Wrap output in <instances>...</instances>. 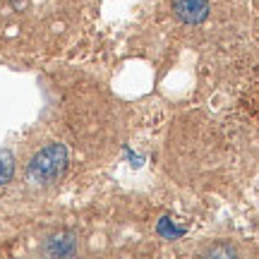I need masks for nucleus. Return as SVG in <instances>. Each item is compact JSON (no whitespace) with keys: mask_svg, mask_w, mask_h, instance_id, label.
Listing matches in <instances>:
<instances>
[{"mask_svg":"<svg viewBox=\"0 0 259 259\" xmlns=\"http://www.w3.org/2000/svg\"><path fill=\"white\" fill-rule=\"evenodd\" d=\"M46 254L51 257H70L74 254V235L72 233H56L46 240V247H44Z\"/></svg>","mask_w":259,"mask_h":259,"instance_id":"nucleus-3","label":"nucleus"},{"mask_svg":"<svg viewBox=\"0 0 259 259\" xmlns=\"http://www.w3.org/2000/svg\"><path fill=\"white\" fill-rule=\"evenodd\" d=\"M65 166H67V149L63 144H48L38 151L36 156L31 158V163H29V178L38 183V185H48V183H53L58 178L63 176Z\"/></svg>","mask_w":259,"mask_h":259,"instance_id":"nucleus-1","label":"nucleus"},{"mask_svg":"<svg viewBox=\"0 0 259 259\" xmlns=\"http://www.w3.org/2000/svg\"><path fill=\"white\" fill-rule=\"evenodd\" d=\"M158 233H161V235H166V238H178V235H183V233H185V228H183V226L176 228L170 219H161V221H158Z\"/></svg>","mask_w":259,"mask_h":259,"instance_id":"nucleus-5","label":"nucleus"},{"mask_svg":"<svg viewBox=\"0 0 259 259\" xmlns=\"http://www.w3.org/2000/svg\"><path fill=\"white\" fill-rule=\"evenodd\" d=\"M206 257H235L238 252L228 247V245H219V247H209V250H204Z\"/></svg>","mask_w":259,"mask_h":259,"instance_id":"nucleus-6","label":"nucleus"},{"mask_svg":"<svg viewBox=\"0 0 259 259\" xmlns=\"http://www.w3.org/2000/svg\"><path fill=\"white\" fill-rule=\"evenodd\" d=\"M12 176H15V158L10 151H0V185L10 183Z\"/></svg>","mask_w":259,"mask_h":259,"instance_id":"nucleus-4","label":"nucleus"},{"mask_svg":"<svg viewBox=\"0 0 259 259\" xmlns=\"http://www.w3.org/2000/svg\"><path fill=\"white\" fill-rule=\"evenodd\" d=\"M170 8L185 24H202L209 17V0H170Z\"/></svg>","mask_w":259,"mask_h":259,"instance_id":"nucleus-2","label":"nucleus"}]
</instances>
